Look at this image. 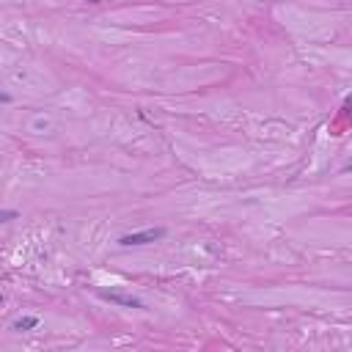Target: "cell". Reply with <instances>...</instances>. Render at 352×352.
<instances>
[{"mask_svg":"<svg viewBox=\"0 0 352 352\" xmlns=\"http://www.w3.org/2000/svg\"><path fill=\"white\" fill-rule=\"evenodd\" d=\"M168 234V228H143V231H132V234H124L119 237V245L121 248H146V245H154V242H160L162 237Z\"/></svg>","mask_w":352,"mask_h":352,"instance_id":"1","label":"cell"},{"mask_svg":"<svg viewBox=\"0 0 352 352\" xmlns=\"http://www.w3.org/2000/svg\"><path fill=\"white\" fill-rule=\"evenodd\" d=\"M11 99H14V97H11V94H9V91H0V105H9V102H11Z\"/></svg>","mask_w":352,"mask_h":352,"instance_id":"5","label":"cell"},{"mask_svg":"<svg viewBox=\"0 0 352 352\" xmlns=\"http://www.w3.org/2000/svg\"><path fill=\"white\" fill-rule=\"evenodd\" d=\"M99 297L107 303H116V306H127V308H146L143 300H138V297L132 295H121V292H99Z\"/></svg>","mask_w":352,"mask_h":352,"instance_id":"2","label":"cell"},{"mask_svg":"<svg viewBox=\"0 0 352 352\" xmlns=\"http://www.w3.org/2000/svg\"><path fill=\"white\" fill-rule=\"evenodd\" d=\"M88 3H102V0H88Z\"/></svg>","mask_w":352,"mask_h":352,"instance_id":"6","label":"cell"},{"mask_svg":"<svg viewBox=\"0 0 352 352\" xmlns=\"http://www.w3.org/2000/svg\"><path fill=\"white\" fill-rule=\"evenodd\" d=\"M39 328V316H19V319L11 322V330H19V333H25V330H36Z\"/></svg>","mask_w":352,"mask_h":352,"instance_id":"3","label":"cell"},{"mask_svg":"<svg viewBox=\"0 0 352 352\" xmlns=\"http://www.w3.org/2000/svg\"><path fill=\"white\" fill-rule=\"evenodd\" d=\"M17 218H19L17 209H0V226H3V223H9V220H17Z\"/></svg>","mask_w":352,"mask_h":352,"instance_id":"4","label":"cell"}]
</instances>
